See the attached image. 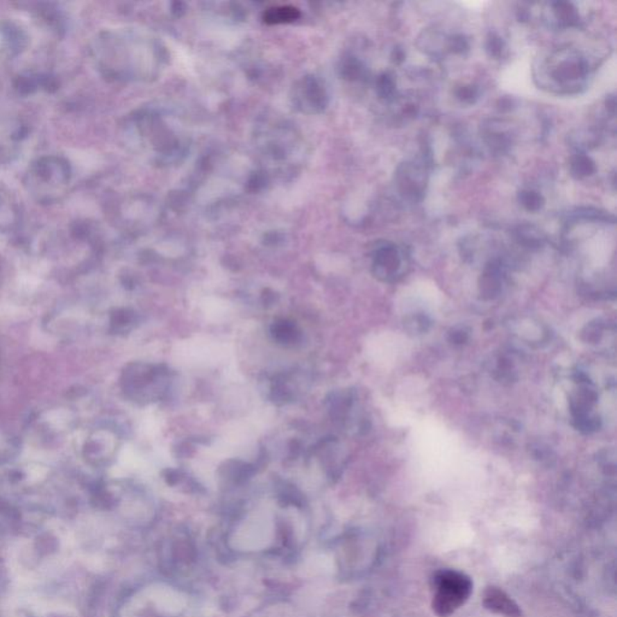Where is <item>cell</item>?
I'll list each match as a JSON object with an SVG mask.
<instances>
[{
  "label": "cell",
  "instance_id": "1",
  "mask_svg": "<svg viewBox=\"0 0 617 617\" xmlns=\"http://www.w3.org/2000/svg\"><path fill=\"white\" fill-rule=\"evenodd\" d=\"M132 617H199L196 599L185 589L155 580L129 597Z\"/></svg>",
  "mask_w": 617,
  "mask_h": 617
},
{
  "label": "cell",
  "instance_id": "2",
  "mask_svg": "<svg viewBox=\"0 0 617 617\" xmlns=\"http://www.w3.org/2000/svg\"><path fill=\"white\" fill-rule=\"evenodd\" d=\"M473 581L466 573L441 569L432 577V608L439 617H448L463 607L473 592Z\"/></svg>",
  "mask_w": 617,
  "mask_h": 617
},
{
  "label": "cell",
  "instance_id": "3",
  "mask_svg": "<svg viewBox=\"0 0 617 617\" xmlns=\"http://www.w3.org/2000/svg\"><path fill=\"white\" fill-rule=\"evenodd\" d=\"M293 103L303 112L316 114L325 108L326 94L322 85L314 76L304 78L293 88Z\"/></svg>",
  "mask_w": 617,
  "mask_h": 617
},
{
  "label": "cell",
  "instance_id": "4",
  "mask_svg": "<svg viewBox=\"0 0 617 617\" xmlns=\"http://www.w3.org/2000/svg\"><path fill=\"white\" fill-rule=\"evenodd\" d=\"M196 557V548L187 534L174 535L164 548V563L169 570H178L183 566H191Z\"/></svg>",
  "mask_w": 617,
  "mask_h": 617
},
{
  "label": "cell",
  "instance_id": "5",
  "mask_svg": "<svg viewBox=\"0 0 617 617\" xmlns=\"http://www.w3.org/2000/svg\"><path fill=\"white\" fill-rule=\"evenodd\" d=\"M482 605L491 613L505 617H522L520 605L497 586H489L482 595Z\"/></svg>",
  "mask_w": 617,
  "mask_h": 617
},
{
  "label": "cell",
  "instance_id": "6",
  "mask_svg": "<svg viewBox=\"0 0 617 617\" xmlns=\"http://www.w3.org/2000/svg\"><path fill=\"white\" fill-rule=\"evenodd\" d=\"M34 171L39 178L53 183H68L71 178V168L68 160L60 157H44L34 164Z\"/></svg>",
  "mask_w": 617,
  "mask_h": 617
},
{
  "label": "cell",
  "instance_id": "7",
  "mask_svg": "<svg viewBox=\"0 0 617 617\" xmlns=\"http://www.w3.org/2000/svg\"><path fill=\"white\" fill-rule=\"evenodd\" d=\"M3 31H4L5 37L9 42L11 50H14L15 52H19L26 46V35L16 26L11 24V23H6L5 27L3 28Z\"/></svg>",
  "mask_w": 617,
  "mask_h": 617
},
{
  "label": "cell",
  "instance_id": "8",
  "mask_svg": "<svg viewBox=\"0 0 617 617\" xmlns=\"http://www.w3.org/2000/svg\"><path fill=\"white\" fill-rule=\"evenodd\" d=\"M298 16L297 10L292 8H281V9L271 10L267 15V21L269 22H286L292 21Z\"/></svg>",
  "mask_w": 617,
  "mask_h": 617
},
{
  "label": "cell",
  "instance_id": "9",
  "mask_svg": "<svg viewBox=\"0 0 617 617\" xmlns=\"http://www.w3.org/2000/svg\"><path fill=\"white\" fill-rule=\"evenodd\" d=\"M37 87H39L37 78L27 76V75H21L15 81V88L17 90L19 93L24 94V96L26 94H32V93L37 91Z\"/></svg>",
  "mask_w": 617,
  "mask_h": 617
},
{
  "label": "cell",
  "instance_id": "10",
  "mask_svg": "<svg viewBox=\"0 0 617 617\" xmlns=\"http://www.w3.org/2000/svg\"><path fill=\"white\" fill-rule=\"evenodd\" d=\"M275 337L281 340V341H293L296 339V330L294 327L288 325L286 322H282L280 325L275 326Z\"/></svg>",
  "mask_w": 617,
  "mask_h": 617
},
{
  "label": "cell",
  "instance_id": "11",
  "mask_svg": "<svg viewBox=\"0 0 617 617\" xmlns=\"http://www.w3.org/2000/svg\"><path fill=\"white\" fill-rule=\"evenodd\" d=\"M37 83L39 86L45 88L46 91L53 92L58 88V80L51 75H42L40 78H37Z\"/></svg>",
  "mask_w": 617,
  "mask_h": 617
},
{
  "label": "cell",
  "instance_id": "12",
  "mask_svg": "<svg viewBox=\"0 0 617 617\" xmlns=\"http://www.w3.org/2000/svg\"><path fill=\"white\" fill-rule=\"evenodd\" d=\"M587 330H589V333H587L589 338H587V340H590V341L595 340H595H598V339L600 338V335H602V330H600V327H599V325H597V323L591 325L590 327H587Z\"/></svg>",
  "mask_w": 617,
  "mask_h": 617
}]
</instances>
